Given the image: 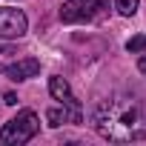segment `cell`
I'll use <instances>...</instances> for the list:
<instances>
[{
	"instance_id": "7",
	"label": "cell",
	"mask_w": 146,
	"mask_h": 146,
	"mask_svg": "<svg viewBox=\"0 0 146 146\" xmlns=\"http://www.w3.org/2000/svg\"><path fill=\"white\" fill-rule=\"evenodd\" d=\"M115 9L123 15V17H132L137 12V0H115Z\"/></svg>"
},
{
	"instance_id": "10",
	"label": "cell",
	"mask_w": 146,
	"mask_h": 146,
	"mask_svg": "<svg viewBox=\"0 0 146 146\" xmlns=\"http://www.w3.org/2000/svg\"><path fill=\"white\" fill-rule=\"evenodd\" d=\"M3 103H9V106H15V103H17V98H15V95H12V92H9V95H6V98H3Z\"/></svg>"
},
{
	"instance_id": "6",
	"label": "cell",
	"mask_w": 146,
	"mask_h": 146,
	"mask_svg": "<svg viewBox=\"0 0 146 146\" xmlns=\"http://www.w3.org/2000/svg\"><path fill=\"white\" fill-rule=\"evenodd\" d=\"M49 92H52V98H54V100H60V103H66V106H80V103L75 100V95H72V89H69L66 78H60V75L49 78Z\"/></svg>"
},
{
	"instance_id": "4",
	"label": "cell",
	"mask_w": 146,
	"mask_h": 146,
	"mask_svg": "<svg viewBox=\"0 0 146 146\" xmlns=\"http://www.w3.org/2000/svg\"><path fill=\"white\" fill-rule=\"evenodd\" d=\"M29 29V20L20 9H12V6H3L0 9V40H15V37H23Z\"/></svg>"
},
{
	"instance_id": "2",
	"label": "cell",
	"mask_w": 146,
	"mask_h": 146,
	"mask_svg": "<svg viewBox=\"0 0 146 146\" xmlns=\"http://www.w3.org/2000/svg\"><path fill=\"white\" fill-rule=\"evenodd\" d=\"M37 129H40L37 115L32 109H23L0 129V146H23L37 135Z\"/></svg>"
},
{
	"instance_id": "8",
	"label": "cell",
	"mask_w": 146,
	"mask_h": 146,
	"mask_svg": "<svg viewBox=\"0 0 146 146\" xmlns=\"http://www.w3.org/2000/svg\"><path fill=\"white\" fill-rule=\"evenodd\" d=\"M126 49H129L132 54H137V52H146V35H137V37H132V40L126 43Z\"/></svg>"
},
{
	"instance_id": "5",
	"label": "cell",
	"mask_w": 146,
	"mask_h": 146,
	"mask_svg": "<svg viewBox=\"0 0 146 146\" xmlns=\"http://www.w3.org/2000/svg\"><path fill=\"white\" fill-rule=\"evenodd\" d=\"M3 72H6L12 80H29V78H35L37 72H40V60L23 57V60H17V63H12V66H3Z\"/></svg>"
},
{
	"instance_id": "3",
	"label": "cell",
	"mask_w": 146,
	"mask_h": 146,
	"mask_svg": "<svg viewBox=\"0 0 146 146\" xmlns=\"http://www.w3.org/2000/svg\"><path fill=\"white\" fill-rule=\"evenodd\" d=\"M109 9V0H66L60 6L63 23H89Z\"/></svg>"
},
{
	"instance_id": "1",
	"label": "cell",
	"mask_w": 146,
	"mask_h": 146,
	"mask_svg": "<svg viewBox=\"0 0 146 146\" xmlns=\"http://www.w3.org/2000/svg\"><path fill=\"white\" fill-rule=\"evenodd\" d=\"M95 129L109 137V140H135V137H146V132L140 129V112L135 103L129 100H103L95 109L92 117Z\"/></svg>"
},
{
	"instance_id": "9",
	"label": "cell",
	"mask_w": 146,
	"mask_h": 146,
	"mask_svg": "<svg viewBox=\"0 0 146 146\" xmlns=\"http://www.w3.org/2000/svg\"><path fill=\"white\" fill-rule=\"evenodd\" d=\"M137 69H140V75H146V54L137 60Z\"/></svg>"
}]
</instances>
